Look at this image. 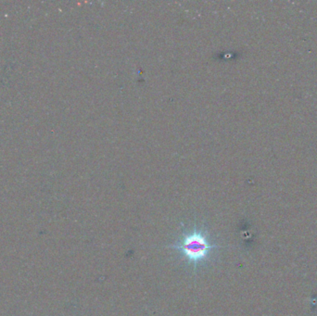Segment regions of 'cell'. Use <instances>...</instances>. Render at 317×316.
I'll list each match as a JSON object with an SVG mask.
<instances>
[{
    "label": "cell",
    "mask_w": 317,
    "mask_h": 316,
    "mask_svg": "<svg viewBox=\"0 0 317 316\" xmlns=\"http://www.w3.org/2000/svg\"><path fill=\"white\" fill-rule=\"evenodd\" d=\"M214 247L215 245L209 242L204 233L196 229L185 235L178 244L173 246V248L178 250L184 257L194 264H199L206 259Z\"/></svg>",
    "instance_id": "obj_1"
}]
</instances>
